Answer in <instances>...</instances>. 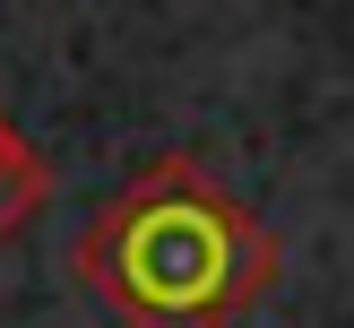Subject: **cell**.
I'll return each mask as SVG.
<instances>
[{
    "label": "cell",
    "mask_w": 354,
    "mask_h": 328,
    "mask_svg": "<svg viewBox=\"0 0 354 328\" xmlns=\"http://www.w3.org/2000/svg\"><path fill=\"white\" fill-rule=\"evenodd\" d=\"M78 276L121 328H234L268 302L277 242L190 155H165L86 216Z\"/></svg>",
    "instance_id": "obj_1"
},
{
    "label": "cell",
    "mask_w": 354,
    "mask_h": 328,
    "mask_svg": "<svg viewBox=\"0 0 354 328\" xmlns=\"http://www.w3.org/2000/svg\"><path fill=\"white\" fill-rule=\"evenodd\" d=\"M44 207H52V164H44V147L0 113V242L26 233Z\"/></svg>",
    "instance_id": "obj_2"
}]
</instances>
